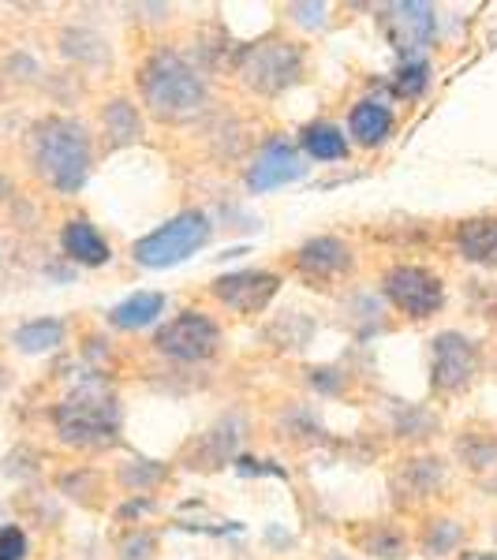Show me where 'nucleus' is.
<instances>
[{"instance_id": "1", "label": "nucleus", "mask_w": 497, "mask_h": 560, "mask_svg": "<svg viewBox=\"0 0 497 560\" xmlns=\"http://www.w3.org/2000/svg\"><path fill=\"white\" fill-rule=\"evenodd\" d=\"M34 165L57 191H79L90 176V135L79 120L49 116L34 128Z\"/></svg>"}, {"instance_id": "2", "label": "nucleus", "mask_w": 497, "mask_h": 560, "mask_svg": "<svg viewBox=\"0 0 497 560\" xmlns=\"http://www.w3.org/2000/svg\"><path fill=\"white\" fill-rule=\"evenodd\" d=\"M142 94H147L150 108L158 116H187L206 102V86L176 52H158L147 68H142Z\"/></svg>"}, {"instance_id": "3", "label": "nucleus", "mask_w": 497, "mask_h": 560, "mask_svg": "<svg viewBox=\"0 0 497 560\" xmlns=\"http://www.w3.org/2000/svg\"><path fill=\"white\" fill-rule=\"evenodd\" d=\"M210 217L198 213V210H187L173 217L169 224H161L158 232H150L147 240L135 243V258L150 269H165V266H176V261L192 258L198 247L210 243Z\"/></svg>"}, {"instance_id": "4", "label": "nucleus", "mask_w": 497, "mask_h": 560, "mask_svg": "<svg viewBox=\"0 0 497 560\" xmlns=\"http://www.w3.org/2000/svg\"><path fill=\"white\" fill-rule=\"evenodd\" d=\"M57 427L71 445H90V441H105L116 430V404L108 396L79 393L57 408Z\"/></svg>"}, {"instance_id": "5", "label": "nucleus", "mask_w": 497, "mask_h": 560, "mask_svg": "<svg viewBox=\"0 0 497 560\" xmlns=\"http://www.w3.org/2000/svg\"><path fill=\"white\" fill-rule=\"evenodd\" d=\"M217 340H221L217 325L206 318V314H195V311L180 314L176 322H169L165 329L158 332V348L173 359H184V363H198V359L213 355Z\"/></svg>"}, {"instance_id": "6", "label": "nucleus", "mask_w": 497, "mask_h": 560, "mask_svg": "<svg viewBox=\"0 0 497 560\" xmlns=\"http://www.w3.org/2000/svg\"><path fill=\"white\" fill-rule=\"evenodd\" d=\"M385 295H390L401 311H408L412 318H430L441 306V300H446L441 280L419 266H396L393 273L385 277Z\"/></svg>"}, {"instance_id": "7", "label": "nucleus", "mask_w": 497, "mask_h": 560, "mask_svg": "<svg viewBox=\"0 0 497 560\" xmlns=\"http://www.w3.org/2000/svg\"><path fill=\"white\" fill-rule=\"evenodd\" d=\"M300 52L288 49L285 42H266L258 45V49L247 52V60H243V75H247L251 86L266 90V94H274V90H285L288 83H296L300 79Z\"/></svg>"}, {"instance_id": "8", "label": "nucleus", "mask_w": 497, "mask_h": 560, "mask_svg": "<svg viewBox=\"0 0 497 560\" xmlns=\"http://www.w3.org/2000/svg\"><path fill=\"white\" fill-rule=\"evenodd\" d=\"M478 370V351L472 340H464L460 332H441L434 340V385L456 393L475 377Z\"/></svg>"}, {"instance_id": "9", "label": "nucleus", "mask_w": 497, "mask_h": 560, "mask_svg": "<svg viewBox=\"0 0 497 560\" xmlns=\"http://www.w3.org/2000/svg\"><path fill=\"white\" fill-rule=\"evenodd\" d=\"M382 31L401 52H415L434 34V8L430 4H390L382 12Z\"/></svg>"}, {"instance_id": "10", "label": "nucleus", "mask_w": 497, "mask_h": 560, "mask_svg": "<svg viewBox=\"0 0 497 560\" xmlns=\"http://www.w3.org/2000/svg\"><path fill=\"white\" fill-rule=\"evenodd\" d=\"M277 284H281V280L274 273H229V277L217 280L213 292H217V300L229 303L232 311L255 314L269 303V295L277 292Z\"/></svg>"}, {"instance_id": "11", "label": "nucleus", "mask_w": 497, "mask_h": 560, "mask_svg": "<svg viewBox=\"0 0 497 560\" xmlns=\"http://www.w3.org/2000/svg\"><path fill=\"white\" fill-rule=\"evenodd\" d=\"M303 173H307V165L300 161V153H296L292 147L274 142V147L262 150L258 161L251 165L247 187L251 191H274V187H285V184H292V179H300Z\"/></svg>"}, {"instance_id": "12", "label": "nucleus", "mask_w": 497, "mask_h": 560, "mask_svg": "<svg viewBox=\"0 0 497 560\" xmlns=\"http://www.w3.org/2000/svg\"><path fill=\"white\" fill-rule=\"evenodd\" d=\"M456 247L467 261H483V266H497V221L494 217H478V221H464L456 229Z\"/></svg>"}, {"instance_id": "13", "label": "nucleus", "mask_w": 497, "mask_h": 560, "mask_svg": "<svg viewBox=\"0 0 497 560\" xmlns=\"http://www.w3.org/2000/svg\"><path fill=\"white\" fill-rule=\"evenodd\" d=\"M60 243H65V255L76 258L79 266H102V261H108V243L90 221H71Z\"/></svg>"}, {"instance_id": "14", "label": "nucleus", "mask_w": 497, "mask_h": 560, "mask_svg": "<svg viewBox=\"0 0 497 560\" xmlns=\"http://www.w3.org/2000/svg\"><path fill=\"white\" fill-rule=\"evenodd\" d=\"M348 266H351L348 247L333 236L311 240L300 250V269H307L311 277H330V273H340V269H348Z\"/></svg>"}, {"instance_id": "15", "label": "nucleus", "mask_w": 497, "mask_h": 560, "mask_svg": "<svg viewBox=\"0 0 497 560\" xmlns=\"http://www.w3.org/2000/svg\"><path fill=\"white\" fill-rule=\"evenodd\" d=\"M393 131V113L382 102H359L351 108V135L363 147H378Z\"/></svg>"}, {"instance_id": "16", "label": "nucleus", "mask_w": 497, "mask_h": 560, "mask_svg": "<svg viewBox=\"0 0 497 560\" xmlns=\"http://www.w3.org/2000/svg\"><path fill=\"white\" fill-rule=\"evenodd\" d=\"M161 311H165V295L139 292V295H131V300L116 303L108 318H113V325H120V329H142V325H150Z\"/></svg>"}, {"instance_id": "17", "label": "nucleus", "mask_w": 497, "mask_h": 560, "mask_svg": "<svg viewBox=\"0 0 497 560\" xmlns=\"http://www.w3.org/2000/svg\"><path fill=\"white\" fill-rule=\"evenodd\" d=\"M15 345L26 355H42V351H53L65 345V322L57 318H38V322H26L15 329Z\"/></svg>"}, {"instance_id": "18", "label": "nucleus", "mask_w": 497, "mask_h": 560, "mask_svg": "<svg viewBox=\"0 0 497 560\" xmlns=\"http://www.w3.org/2000/svg\"><path fill=\"white\" fill-rule=\"evenodd\" d=\"M105 131H108V142L113 147H128V142H135L142 135V120H139V108H135L131 102H113L105 108Z\"/></svg>"}, {"instance_id": "19", "label": "nucleus", "mask_w": 497, "mask_h": 560, "mask_svg": "<svg viewBox=\"0 0 497 560\" xmlns=\"http://www.w3.org/2000/svg\"><path fill=\"white\" fill-rule=\"evenodd\" d=\"M303 150L319 161H337L348 153V139L333 128V124H311V128L303 131Z\"/></svg>"}, {"instance_id": "20", "label": "nucleus", "mask_w": 497, "mask_h": 560, "mask_svg": "<svg viewBox=\"0 0 497 560\" xmlns=\"http://www.w3.org/2000/svg\"><path fill=\"white\" fill-rule=\"evenodd\" d=\"M427 75H430V68L419 65V60H415V65H404L396 71V90H401V94H419V90L427 86Z\"/></svg>"}, {"instance_id": "21", "label": "nucleus", "mask_w": 497, "mask_h": 560, "mask_svg": "<svg viewBox=\"0 0 497 560\" xmlns=\"http://www.w3.org/2000/svg\"><path fill=\"white\" fill-rule=\"evenodd\" d=\"M26 557V535L20 527H0V560H23Z\"/></svg>"}]
</instances>
